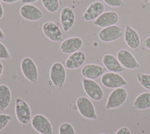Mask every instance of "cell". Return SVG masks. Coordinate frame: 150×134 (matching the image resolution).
I'll list each match as a JSON object with an SVG mask.
<instances>
[{"label": "cell", "instance_id": "cell-1", "mask_svg": "<svg viewBox=\"0 0 150 134\" xmlns=\"http://www.w3.org/2000/svg\"><path fill=\"white\" fill-rule=\"evenodd\" d=\"M76 107L79 113L84 118L91 120H96L98 116L93 102L87 97L80 96L76 101Z\"/></svg>", "mask_w": 150, "mask_h": 134}, {"label": "cell", "instance_id": "cell-2", "mask_svg": "<svg viewBox=\"0 0 150 134\" xmlns=\"http://www.w3.org/2000/svg\"><path fill=\"white\" fill-rule=\"evenodd\" d=\"M49 78L56 88L61 89L66 79V71L64 66L59 62L53 63L50 69Z\"/></svg>", "mask_w": 150, "mask_h": 134}, {"label": "cell", "instance_id": "cell-3", "mask_svg": "<svg viewBox=\"0 0 150 134\" xmlns=\"http://www.w3.org/2000/svg\"><path fill=\"white\" fill-rule=\"evenodd\" d=\"M15 113L16 119L21 124L25 125L31 121V109L22 98H16L15 99Z\"/></svg>", "mask_w": 150, "mask_h": 134}, {"label": "cell", "instance_id": "cell-4", "mask_svg": "<svg viewBox=\"0 0 150 134\" xmlns=\"http://www.w3.org/2000/svg\"><path fill=\"white\" fill-rule=\"evenodd\" d=\"M127 91L122 87L114 89L109 94L105 106L106 110H110L121 106L127 100Z\"/></svg>", "mask_w": 150, "mask_h": 134}, {"label": "cell", "instance_id": "cell-5", "mask_svg": "<svg viewBox=\"0 0 150 134\" xmlns=\"http://www.w3.org/2000/svg\"><path fill=\"white\" fill-rule=\"evenodd\" d=\"M21 69L26 79L33 84L37 83L39 77L38 69L32 59L29 57L24 58L21 62Z\"/></svg>", "mask_w": 150, "mask_h": 134}, {"label": "cell", "instance_id": "cell-6", "mask_svg": "<svg viewBox=\"0 0 150 134\" xmlns=\"http://www.w3.org/2000/svg\"><path fill=\"white\" fill-rule=\"evenodd\" d=\"M82 85L86 95L95 101H101L104 96V91L100 85L95 81L84 78Z\"/></svg>", "mask_w": 150, "mask_h": 134}, {"label": "cell", "instance_id": "cell-7", "mask_svg": "<svg viewBox=\"0 0 150 134\" xmlns=\"http://www.w3.org/2000/svg\"><path fill=\"white\" fill-rule=\"evenodd\" d=\"M31 125L39 134H53V127L50 120L42 114H36L31 119Z\"/></svg>", "mask_w": 150, "mask_h": 134}, {"label": "cell", "instance_id": "cell-8", "mask_svg": "<svg viewBox=\"0 0 150 134\" xmlns=\"http://www.w3.org/2000/svg\"><path fill=\"white\" fill-rule=\"evenodd\" d=\"M124 31L120 26L114 25L101 29L98 36L99 39L103 42H111L117 41L124 35Z\"/></svg>", "mask_w": 150, "mask_h": 134}, {"label": "cell", "instance_id": "cell-9", "mask_svg": "<svg viewBox=\"0 0 150 134\" xmlns=\"http://www.w3.org/2000/svg\"><path fill=\"white\" fill-rule=\"evenodd\" d=\"M102 85L109 89H116L127 85V81L118 73L106 72L101 77Z\"/></svg>", "mask_w": 150, "mask_h": 134}, {"label": "cell", "instance_id": "cell-10", "mask_svg": "<svg viewBox=\"0 0 150 134\" xmlns=\"http://www.w3.org/2000/svg\"><path fill=\"white\" fill-rule=\"evenodd\" d=\"M42 31L45 36L54 42L63 41V33L57 24L51 21H47L42 25Z\"/></svg>", "mask_w": 150, "mask_h": 134}, {"label": "cell", "instance_id": "cell-11", "mask_svg": "<svg viewBox=\"0 0 150 134\" xmlns=\"http://www.w3.org/2000/svg\"><path fill=\"white\" fill-rule=\"evenodd\" d=\"M117 58L123 68L127 69H135L140 66L133 54L127 49L119 50L117 53Z\"/></svg>", "mask_w": 150, "mask_h": 134}, {"label": "cell", "instance_id": "cell-12", "mask_svg": "<svg viewBox=\"0 0 150 134\" xmlns=\"http://www.w3.org/2000/svg\"><path fill=\"white\" fill-rule=\"evenodd\" d=\"M21 16L25 19L30 21H36L42 19L43 12L38 7L30 4H23L19 9Z\"/></svg>", "mask_w": 150, "mask_h": 134}, {"label": "cell", "instance_id": "cell-13", "mask_svg": "<svg viewBox=\"0 0 150 134\" xmlns=\"http://www.w3.org/2000/svg\"><path fill=\"white\" fill-rule=\"evenodd\" d=\"M104 5L102 2L94 1L87 6L81 16V19L85 21H94L104 12Z\"/></svg>", "mask_w": 150, "mask_h": 134}, {"label": "cell", "instance_id": "cell-14", "mask_svg": "<svg viewBox=\"0 0 150 134\" xmlns=\"http://www.w3.org/2000/svg\"><path fill=\"white\" fill-rule=\"evenodd\" d=\"M119 21V15L115 11H110L102 13L93 22V25L100 28H105L116 25Z\"/></svg>", "mask_w": 150, "mask_h": 134}, {"label": "cell", "instance_id": "cell-15", "mask_svg": "<svg viewBox=\"0 0 150 134\" xmlns=\"http://www.w3.org/2000/svg\"><path fill=\"white\" fill-rule=\"evenodd\" d=\"M83 41L78 36H73L63 41L59 46L60 51L64 54H71L78 51L83 46Z\"/></svg>", "mask_w": 150, "mask_h": 134}, {"label": "cell", "instance_id": "cell-16", "mask_svg": "<svg viewBox=\"0 0 150 134\" xmlns=\"http://www.w3.org/2000/svg\"><path fill=\"white\" fill-rule=\"evenodd\" d=\"M106 68L101 65L95 63H88L85 65L81 69V75L86 79H96L105 73Z\"/></svg>", "mask_w": 150, "mask_h": 134}, {"label": "cell", "instance_id": "cell-17", "mask_svg": "<svg viewBox=\"0 0 150 134\" xmlns=\"http://www.w3.org/2000/svg\"><path fill=\"white\" fill-rule=\"evenodd\" d=\"M124 38L127 45L132 49L138 48L141 45L139 35L136 30L129 25L125 26L124 32Z\"/></svg>", "mask_w": 150, "mask_h": 134}, {"label": "cell", "instance_id": "cell-18", "mask_svg": "<svg viewBox=\"0 0 150 134\" xmlns=\"http://www.w3.org/2000/svg\"><path fill=\"white\" fill-rule=\"evenodd\" d=\"M60 22L64 32H67L72 28L75 23V14L71 8L65 6L62 9Z\"/></svg>", "mask_w": 150, "mask_h": 134}, {"label": "cell", "instance_id": "cell-19", "mask_svg": "<svg viewBox=\"0 0 150 134\" xmlns=\"http://www.w3.org/2000/svg\"><path fill=\"white\" fill-rule=\"evenodd\" d=\"M86 60L85 53L81 51L71 53L65 61V66L69 69H76L81 66Z\"/></svg>", "mask_w": 150, "mask_h": 134}, {"label": "cell", "instance_id": "cell-20", "mask_svg": "<svg viewBox=\"0 0 150 134\" xmlns=\"http://www.w3.org/2000/svg\"><path fill=\"white\" fill-rule=\"evenodd\" d=\"M102 62L104 67L110 72L120 73L123 72L124 70L117 58L111 54L107 53L104 55L102 59Z\"/></svg>", "mask_w": 150, "mask_h": 134}, {"label": "cell", "instance_id": "cell-21", "mask_svg": "<svg viewBox=\"0 0 150 134\" xmlns=\"http://www.w3.org/2000/svg\"><path fill=\"white\" fill-rule=\"evenodd\" d=\"M12 93L10 88L5 84L0 85V110H5L10 105Z\"/></svg>", "mask_w": 150, "mask_h": 134}, {"label": "cell", "instance_id": "cell-22", "mask_svg": "<svg viewBox=\"0 0 150 134\" xmlns=\"http://www.w3.org/2000/svg\"><path fill=\"white\" fill-rule=\"evenodd\" d=\"M132 106L137 110H145L150 108V92H143L134 100Z\"/></svg>", "mask_w": 150, "mask_h": 134}, {"label": "cell", "instance_id": "cell-23", "mask_svg": "<svg viewBox=\"0 0 150 134\" xmlns=\"http://www.w3.org/2000/svg\"><path fill=\"white\" fill-rule=\"evenodd\" d=\"M43 7L50 13L56 12L59 8V0H41Z\"/></svg>", "mask_w": 150, "mask_h": 134}, {"label": "cell", "instance_id": "cell-24", "mask_svg": "<svg viewBox=\"0 0 150 134\" xmlns=\"http://www.w3.org/2000/svg\"><path fill=\"white\" fill-rule=\"evenodd\" d=\"M136 78L139 83L146 90L150 91V74L137 73Z\"/></svg>", "mask_w": 150, "mask_h": 134}, {"label": "cell", "instance_id": "cell-25", "mask_svg": "<svg viewBox=\"0 0 150 134\" xmlns=\"http://www.w3.org/2000/svg\"><path fill=\"white\" fill-rule=\"evenodd\" d=\"M59 134H76L73 125L69 122L62 123L59 127Z\"/></svg>", "mask_w": 150, "mask_h": 134}, {"label": "cell", "instance_id": "cell-26", "mask_svg": "<svg viewBox=\"0 0 150 134\" xmlns=\"http://www.w3.org/2000/svg\"><path fill=\"white\" fill-rule=\"evenodd\" d=\"M12 117L6 113H0V131L4 129L9 122L12 120Z\"/></svg>", "mask_w": 150, "mask_h": 134}, {"label": "cell", "instance_id": "cell-27", "mask_svg": "<svg viewBox=\"0 0 150 134\" xmlns=\"http://www.w3.org/2000/svg\"><path fill=\"white\" fill-rule=\"evenodd\" d=\"M11 58V54L5 45L0 41V59L8 60Z\"/></svg>", "mask_w": 150, "mask_h": 134}, {"label": "cell", "instance_id": "cell-28", "mask_svg": "<svg viewBox=\"0 0 150 134\" xmlns=\"http://www.w3.org/2000/svg\"><path fill=\"white\" fill-rule=\"evenodd\" d=\"M107 5L113 8H121L124 6L125 3L122 0H103Z\"/></svg>", "mask_w": 150, "mask_h": 134}, {"label": "cell", "instance_id": "cell-29", "mask_svg": "<svg viewBox=\"0 0 150 134\" xmlns=\"http://www.w3.org/2000/svg\"><path fill=\"white\" fill-rule=\"evenodd\" d=\"M115 134H131V132L128 128L126 126H122L117 130Z\"/></svg>", "mask_w": 150, "mask_h": 134}, {"label": "cell", "instance_id": "cell-30", "mask_svg": "<svg viewBox=\"0 0 150 134\" xmlns=\"http://www.w3.org/2000/svg\"><path fill=\"white\" fill-rule=\"evenodd\" d=\"M143 45L146 48L150 50V36H148L144 40Z\"/></svg>", "mask_w": 150, "mask_h": 134}, {"label": "cell", "instance_id": "cell-31", "mask_svg": "<svg viewBox=\"0 0 150 134\" xmlns=\"http://www.w3.org/2000/svg\"><path fill=\"white\" fill-rule=\"evenodd\" d=\"M38 0H21V2L23 4H32L35 2H37Z\"/></svg>", "mask_w": 150, "mask_h": 134}, {"label": "cell", "instance_id": "cell-32", "mask_svg": "<svg viewBox=\"0 0 150 134\" xmlns=\"http://www.w3.org/2000/svg\"><path fill=\"white\" fill-rule=\"evenodd\" d=\"M21 0H0V1H2V2L6 3V4H13L15 2H17Z\"/></svg>", "mask_w": 150, "mask_h": 134}, {"label": "cell", "instance_id": "cell-33", "mask_svg": "<svg viewBox=\"0 0 150 134\" xmlns=\"http://www.w3.org/2000/svg\"><path fill=\"white\" fill-rule=\"evenodd\" d=\"M4 14V8H3L2 5L1 4V2H0V19H1V18L3 17Z\"/></svg>", "mask_w": 150, "mask_h": 134}, {"label": "cell", "instance_id": "cell-34", "mask_svg": "<svg viewBox=\"0 0 150 134\" xmlns=\"http://www.w3.org/2000/svg\"><path fill=\"white\" fill-rule=\"evenodd\" d=\"M3 71H4V65H3L2 62L0 61V78L2 75Z\"/></svg>", "mask_w": 150, "mask_h": 134}, {"label": "cell", "instance_id": "cell-35", "mask_svg": "<svg viewBox=\"0 0 150 134\" xmlns=\"http://www.w3.org/2000/svg\"><path fill=\"white\" fill-rule=\"evenodd\" d=\"M5 34L0 28V39H4L5 38Z\"/></svg>", "mask_w": 150, "mask_h": 134}, {"label": "cell", "instance_id": "cell-36", "mask_svg": "<svg viewBox=\"0 0 150 134\" xmlns=\"http://www.w3.org/2000/svg\"><path fill=\"white\" fill-rule=\"evenodd\" d=\"M142 1H143V2H144V4H146V3H148V2H149L150 0H142Z\"/></svg>", "mask_w": 150, "mask_h": 134}, {"label": "cell", "instance_id": "cell-37", "mask_svg": "<svg viewBox=\"0 0 150 134\" xmlns=\"http://www.w3.org/2000/svg\"><path fill=\"white\" fill-rule=\"evenodd\" d=\"M100 134H106V133H100Z\"/></svg>", "mask_w": 150, "mask_h": 134}]
</instances>
